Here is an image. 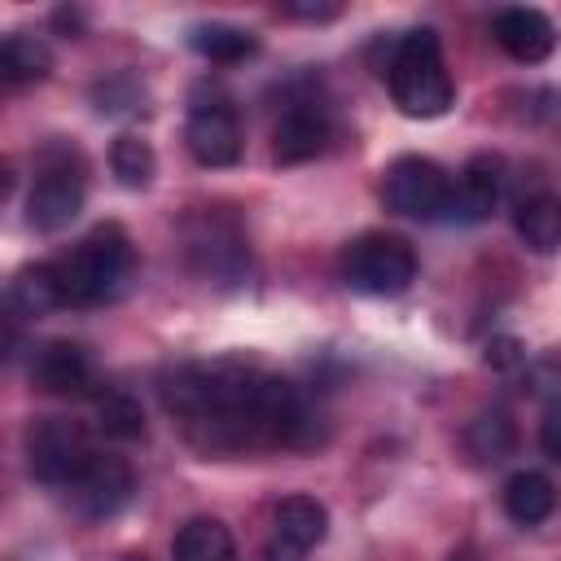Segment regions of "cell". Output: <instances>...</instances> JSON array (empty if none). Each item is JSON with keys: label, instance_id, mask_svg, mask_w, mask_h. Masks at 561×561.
<instances>
[{"label": "cell", "instance_id": "cell-1", "mask_svg": "<svg viewBox=\"0 0 561 561\" xmlns=\"http://www.w3.org/2000/svg\"><path fill=\"white\" fill-rule=\"evenodd\" d=\"M162 403L202 456L311 443V412L302 394L285 377H272L241 359L180 364L162 381Z\"/></svg>", "mask_w": 561, "mask_h": 561}, {"label": "cell", "instance_id": "cell-2", "mask_svg": "<svg viewBox=\"0 0 561 561\" xmlns=\"http://www.w3.org/2000/svg\"><path fill=\"white\" fill-rule=\"evenodd\" d=\"M53 267H57L66 307H96L123 294L131 276V241L118 224H101Z\"/></svg>", "mask_w": 561, "mask_h": 561}, {"label": "cell", "instance_id": "cell-3", "mask_svg": "<svg viewBox=\"0 0 561 561\" xmlns=\"http://www.w3.org/2000/svg\"><path fill=\"white\" fill-rule=\"evenodd\" d=\"M386 83H390V96L394 105L408 114V118H438L451 110V75L443 66V48H438V35L430 26L421 31H408L394 53H390V66H386Z\"/></svg>", "mask_w": 561, "mask_h": 561}, {"label": "cell", "instance_id": "cell-4", "mask_svg": "<svg viewBox=\"0 0 561 561\" xmlns=\"http://www.w3.org/2000/svg\"><path fill=\"white\" fill-rule=\"evenodd\" d=\"M342 280L355 294L394 298L416 280V254L394 232H364L342 250Z\"/></svg>", "mask_w": 561, "mask_h": 561}, {"label": "cell", "instance_id": "cell-5", "mask_svg": "<svg viewBox=\"0 0 561 561\" xmlns=\"http://www.w3.org/2000/svg\"><path fill=\"white\" fill-rule=\"evenodd\" d=\"M88 460H92V447H88V434H83L79 421H70V416L31 421V430H26V465H31L35 482L66 491Z\"/></svg>", "mask_w": 561, "mask_h": 561}, {"label": "cell", "instance_id": "cell-6", "mask_svg": "<svg viewBox=\"0 0 561 561\" xmlns=\"http://www.w3.org/2000/svg\"><path fill=\"white\" fill-rule=\"evenodd\" d=\"M386 206L394 215H408V219H443L451 215V175L434 162V158H421V153H408V158H394L390 171H386Z\"/></svg>", "mask_w": 561, "mask_h": 561}, {"label": "cell", "instance_id": "cell-7", "mask_svg": "<svg viewBox=\"0 0 561 561\" xmlns=\"http://www.w3.org/2000/svg\"><path fill=\"white\" fill-rule=\"evenodd\" d=\"M83 210V167L79 158L70 162V153H48L31 197H26V224L35 232H61L70 228V219Z\"/></svg>", "mask_w": 561, "mask_h": 561}, {"label": "cell", "instance_id": "cell-8", "mask_svg": "<svg viewBox=\"0 0 561 561\" xmlns=\"http://www.w3.org/2000/svg\"><path fill=\"white\" fill-rule=\"evenodd\" d=\"M70 491V504L79 517L88 522H105L114 513H123L131 504V491H136V473L123 456L114 451H92V460L79 469V478L66 486Z\"/></svg>", "mask_w": 561, "mask_h": 561}, {"label": "cell", "instance_id": "cell-9", "mask_svg": "<svg viewBox=\"0 0 561 561\" xmlns=\"http://www.w3.org/2000/svg\"><path fill=\"white\" fill-rule=\"evenodd\" d=\"M184 145L202 167H232L241 158V123L224 101L193 105L184 123Z\"/></svg>", "mask_w": 561, "mask_h": 561}, {"label": "cell", "instance_id": "cell-10", "mask_svg": "<svg viewBox=\"0 0 561 561\" xmlns=\"http://www.w3.org/2000/svg\"><path fill=\"white\" fill-rule=\"evenodd\" d=\"M31 381L48 394H61V399H96V373H92V359L83 355V346L75 342H44L31 359Z\"/></svg>", "mask_w": 561, "mask_h": 561}, {"label": "cell", "instance_id": "cell-11", "mask_svg": "<svg viewBox=\"0 0 561 561\" xmlns=\"http://www.w3.org/2000/svg\"><path fill=\"white\" fill-rule=\"evenodd\" d=\"M329 140V114L320 101L302 96V101H289L272 127V158L280 167H294V162H307L324 149Z\"/></svg>", "mask_w": 561, "mask_h": 561}, {"label": "cell", "instance_id": "cell-12", "mask_svg": "<svg viewBox=\"0 0 561 561\" xmlns=\"http://www.w3.org/2000/svg\"><path fill=\"white\" fill-rule=\"evenodd\" d=\"M491 31H495V44H500L513 61H522V66H535V61H543V57L557 48V26H552V18L539 13V9H526V4L500 9Z\"/></svg>", "mask_w": 561, "mask_h": 561}, {"label": "cell", "instance_id": "cell-13", "mask_svg": "<svg viewBox=\"0 0 561 561\" xmlns=\"http://www.w3.org/2000/svg\"><path fill=\"white\" fill-rule=\"evenodd\" d=\"M500 193H504V162L495 153H478V158H469V167L456 180L451 215L478 224L500 206Z\"/></svg>", "mask_w": 561, "mask_h": 561}, {"label": "cell", "instance_id": "cell-14", "mask_svg": "<svg viewBox=\"0 0 561 561\" xmlns=\"http://www.w3.org/2000/svg\"><path fill=\"white\" fill-rule=\"evenodd\" d=\"M329 535V513L320 500L311 495H285L272 513V539L298 548V552H311L316 543H324Z\"/></svg>", "mask_w": 561, "mask_h": 561}, {"label": "cell", "instance_id": "cell-15", "mask_svg": "<svg viewBox=\"0 0 561 561\" xmlns=\"http://www.w3.org/2000/svg\"><path fill=\"white\" fill-rule=\"evenodd\" d=\"M513 228L535 254H557L561 250V197L548 188L526 193L513 206Z\"/></svg>", "mask_w": 561, "mask_h": 561}, {"label": "cell", "instance_id": "cell-16", "mask_svg": "<svg viewBox=\"0 0 561 561\" xmlns=\"http://www.w3.org/2000/svg\"><path fill=\"white\" fill-rule=\"evenodd\" d=\"M552 508H557V486L539 469H517L504 482V513L517 526H539L552 517Z\"/></svg>", "mask_w": 561, "mask_h": 561}, {"label": "cell", "instance_id": "cell-17", "mask_svg": "<svg viewBox=\"0 0 561 561\" xmlns=\"http://www.w3.org/2000/svg\"><path fill=\"white\" fill-rule=\"evenodd\" d=\"M171 557H175V561H241V557H237V543H232V535H228V526L215 522V517H193V522H184V526L175 530V539H171Z\"/></svg>", "mask_w": 561, "mask_h": 561}, {"label": "cell", "instance_id": "cell-18", "mask_svg": "<svg viewBox=\"0 0 561 561\" xmlns=\"http://www.w3.org/2000/svg\"><path fill=\"white\" fill-rule=\"evenodd\" d=\"M9 302L18 316H48L57 307H66V294H61V280H57V267L53 263H35V267H22L9 285Z\"/></svg>", "mask_w": 561, "mask_h": 561}, {"label": "cell", "instance_id": "cell-19", "mask_svg": "<svg viewBox=\"0 0 561 561\" xmlns=\"http://www.w3.org/2000/svg\"><path fill=\"white\" fill-rule=\"evenodd\" d=\"M188 48L206 61H219V66H237L245 57L259 53V39L241 26H228V22H202L188 31Z\"/></svg>", "mask_w": 561, "mask_h": 561}, {"label": "cell", "instance_id": "cell-20", "mask_svg": "<svg viewBox=\"0 0 561 561\" xmlns=\"http://www.w3.org/2000/svg\"><path fill=\"white\" fill-rule=\"evenodd\" d=\"M465 443H469V451H473L482 465H500V460L513 456V447H517V425H513V416H508L504 408H491V412H478V416L469 421Z\"/></svg>", "mask_w": 561, "mask_h": 561}, {"label": "cell", "instance_id": "cell-21", "mask_svg": "<svg viewBox=\"0 0 561 561\" xmlns=\"http://www.w3.org/2000/svg\"><path fill=\"white\" fill-rule=\"evenodd\" d=\"M53 70V53L44 39L35 35H9L0 44V75L9 83H31V79H44Z\"/></svg>", "mask_w": 561, "mask_h": 561}, {"label": "cell", "instance_id": "cell-22", "mask_svg": "<svg viewBox=\"0 0 561 561\" xmlns=\"http://www.w3.org/2000/svg\"><path fill=\"white\" fill-rule=\"evenodd\" d=\"M110 171L118 175L123 188H149L153 171H158V158H153V145L140 140V136H118L110 145Z\"/></svg>", "mask_w": 561, "mask_h": 561}, {"label": "cell", "instance_id": "cell-23", "mask_svg": "<svg viewBox=\"0 0 561 561\" xmlns=\"http://www.w3.org/2000/svg\"><path fill=\"white\" fill-rule=\"evenodd\" d=\"M96 425L110 434V438H140L145 434V416H140V403L127 394V390H110V386H101L96 390Z\"/></svg>", "mask_w": 561, "mask_h": 561}, {"label": "cell", "instance_id": "cell-24", "mask_svg": "<svg viewBox=\"0 0 561 561\" xmlns=\"http://www.w3.org/2000/svg\"><path fill=\"white\" fill-rule=\"evenodd\" d=\"M539 447L548 460L561 465V399L543 408V421H539Z\"/></svg>", "mask_w": 561, "mask_h": 561}, {"label": "cell", "instance_id": "cell-25", "mask_svg": "<svg viewBox=\"0 0 561 561\" xmlns=\"http://www.w3.org/2000/svg\"><path fill=\"white\" fill-rule=\"evenodd\" d=\"M522 359H526V351H522L517 337H495L486 346V364H495V368H517Z\"/></svg>", "mask_w": 561, "mask_h": 561}, {"label": "cell", "instance_id": "cell-26", "mask_svg": "<svg viewBox=\"0 0 561 561\" xmlns=\"http://www.w3.org/2000/svg\"><path fill=\"white\" fill-rule=\"evenodd\" d=\"M285 18H302V22H329V18H337V4H285Z\"/></svg>", "mask_w": 561, "mask_h": 561}, {"label": "cell", "instance_id": "cell-27", "mask_svg": "<svg viewBox=\"0 0 561 561\" xmlns=\"http://www.w3.org/2000/svg\"><path fill=\"white\" fill-rule=\"evenodd\" d=\"M263 561H302V552L289 548V543H280V539H272V543L263 548Z\"/></svg>", "mask_w": 561, "mask_h": 561}, {"label": "cell", "instance_id": "cell-28", "mask_svg": "<svg viewBox=\"0 0 561 561\" xmlns=\"http://www.w3.org/2000/svg\"><path fill=\"white\" fill-rule=\"evenodd\" d=\"M127 561H145V557H127Z\"/></svg>", "mask_w": 561, "mask_h": 561}]
</instances>
